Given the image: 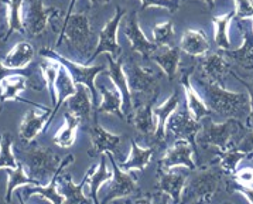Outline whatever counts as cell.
Masks as SVG:
<instances>
[{
    "label": "cell",
    "mask_w": 253,
    "mask_h": 204,
    "mask_svg": "<svg viewBox=\"0 0 253 204\" xmlns=\"http://www.w3.org/2000/svg\"><path fill=\"white\" fill-rule=\"evenodd\" d=\"M203 88V100L212 112L225 119H248L251 113V102L248 92H233L223 85L200 80Z\"/></svg>",
    "instance_id": "cell-1"
},
{
    "label": "cell",
    "mask_w": 253,
    "mask_h": 204,
    "mask_svg": "<svg viewBox=\"0 0 253 204\" xmlns=\"http://www.w3.org/2000/svg\"><path fill=\"white\" fill-rule=\"evenodd\" d=\"M191 172L193 174L187 177L180 204H205L211 202L222 183L223 172L218 164L215 166V162Z\"/></svg>",
    "instance_id": "cell-2"
},
{
    "label": "cell",
    "mask_w": 253,
    "mask_h": 204,
    "mask_svg": "<svg viewBox=\"0 0 253 204\" xmlns=\"http://www.w3.org/2000/svg\"><path fill=\"white\" fill-rule=\"evenodd\" d=\"M23 153L24 170L39 186H47L50 183L62 163V159L58 154L41 146H36Z\"/></svg>",
    "instance_id": "cell-3"
},
{
    "label": "cell",
    "mask_w": 253,
    "mask_h": 204,
    "mask_svg": "<svg viewBox=\"0 0 253 204\" xmlns=\"http://www.w3.org/2000/svg\"><path fill=\"white\" fill-rule=\"evenodd\" d=\"M243 131H246V128H243L242 122L238 119H226L225 122L216 123L210 116H207L201 123V131L197 136V142L205 146H215L219 149V152H225L232 146L233 138Z\"/></svg>",
    "instance_id": "cell-4"
},
{
    "label": "cell",
    "mask_w": 253,
    "mask_h": 204,
    "mask_svg": "<svg viewBox=\"0 0 253 204\" xmlns=\"http://www.w3.org/2000/svg\"><path fill=\"white\" fill-rule=\"evenodd\" d=\"M62 39L74 47L80 54L88 57L86 62L91 58L92 50V30L91 23L86 14L84 13H72L71 17L64 20L62 29L60 31V37L57 40V47L60 46ZM85 62V64H86Z\"/></svg>",
    "instance_id": "cell-5"
},
{
    "label": "cell",
    "mask_w": 253,
    "mask_h": 204,
    "mask_svg": "<svg viewBox=\"0 0 253 204\" xmlns=\"http://www.w3.org/2000/svg\"><path fill=\"white\" fill-rule=\"evenodd\" d=\"M125 72H126L130 92H132L134 109L153 100L154 97H157L159 94V88H157L159 75L157 74H154L152 70L142 67L137 61H130Z\"/></svg>",
    "instance_id": "cell-6"
},
{
    "label": "cell",
    "mask_w": 253,
    "mask_h": 204,
    "mask_svg": "<svg viewBox=\"0 0 253 204\" xmlns=\"http://www.w3.org/2000/svg\"><path fill=\"white\" fill-rule=\"evenodd\" d=\"M40 55L41 57H48V58H54V60L60 61L70 71L72 80H74L75 84H82V85L89 88L93 102H95V100H96V91H98L95 78H96L98 74L105 71V65H86V64L71 61V60L62 57L58 52H55L51 49H41Z\"/></svg>",
    "instance_id": "cell-7"
},
{
    "label": "cell",
    "mask_w": 253,
    "mask_h": 204,
    "mask_svg": "<svg viewBox=\"0 0 253 204\" xmlns=\"http://www.w3.org/2000/svg\"><path fill=\"white\" fill-rule=\"evenodd\" d=\"M60 10L55 7L45 6L42 0H29L26 6H23V23L24 30L31 37L40 36L48 27L52 17L58 16Z\"/></svg>",
    "instance_id": "cell-8"
},
{
    "label": "cell",
    "mask_w": 253,
    "mask_h": 204,
    "mask_svg": "<svg viewBox=\"0 0 253 204\" xmlns=\"http://www.w3.org/2000/svg\"><path fill=\"white\" fill-rule=\"evenodd\" d=\"M125 16H126V10L118 6L116 7V13L113 14V17L105 24V27L99 33L96 50L92 52L91 58H89V61L86 62V65L91 64L98 55H101L103 52H108L112 58H115V60L121 58L122 49L121 46H119V41H118V30H119L122 19Z\"/></svg>",
    "instance_id": "cell-9"
},
{
    "label": "cell",
    "mask_w": 253,
    "mask_h": 204,
    "mask_svg": "<svg viewBox=\"0 0 253 204\" xmlns=\"http://www.w3.org/2000/svg\"><path fill=\"white\" fill-rule=\"evenodd\" d=\"M108 159L112 164V176L111 184L108 186V192L105 193L102 199L101 204H106L109 202H113L116 199H123L127 196H133L139 192V184L136 177L130 172H125L116 163V159L112 153L106 152Z\"/></svg>",
    "instance_id": "cell-10"
},
{
    "label": "cell",
    "mask_w": 253,
    "mask_h": 204,
    "mask_svg": "<svg viewBox=\"0 0 253 204\" xmlns=\"http://www.w3.org/2000/svg\"><path fill=\"white\" fill-rule=\"evenodd\" d=\"M200 131H201V123L194 119L188 112V109H182L172 113L166 126V133L170 132L177 139L190 142L195 152H197V136Z\"/></svg>",
    "instance_id": "cell-11"
},
{
    "label": "cell",
    "mask_w": 253,
    "mask_h": 204,
    "mask_svg": "<svg viewBox=\"0 0 253 204\" xmlns=\"http://www.w3.org/2000/svg\"><path fill=\"white\" fill-rule=\"evenodd\" d=\"M106 60H108V77L109 80L113 82V85L119 90L122 95V112L126 121L132 119L133 112H134V108H133V101H132V92H130V87H129V81H127V77H126V72L123 68V64H122V58L119 60H115L112 58L111 55L108 54L106 55Z\"/></svg>",
    "instance_id": "cell-12"
},
{
    "label": "cell",
    "mask_w": 253,
    "mask_h": 204,
    "mask_svg": "<svg viewBox=\"0 0 253 204\" xmlns=\"http://www.w3.org/2000/svg\"><path fill=\"white\" fill-rule=\"evenodd\" d=\"M88 132L91 136L92 148L89 149L88 154L91 157H95L98 154L102 153L109 152L113 156H121V151H119V146H121V136L119 135H115L111 133L109 131L103 129L99 122H98V118L95 115V119L91 123V126L88 128Z\"/></svg>",
    "instance_id": "cell-13"
},
{
    "label": "cell",
    "mask_w": 253,
    "mask_h": 204,
    "mask_svg": "<svg viewBox=\"0 0 253 204\" xmlns=\"http://www.w3.org/2000/svg\"><path fill=\"white\" fill-rule=\"evenodd\" d=\"M195 152L191 143L182 139H177L171 148H169L159 162L160 170H172L177 166H184L190 170H195L193 153Z\"/></svg>",
    "instance_id": "cell-14"
},
{
    "label": "cell",
    "mask_w": 253,
    "mask_h": 204,
    "mask_svg": "<svg viewBox=\"0 0 253 204\" xmlns=\"http://www.w3.org/2000/svg\"><path fill=\"white\" fill-rule=\"evenodd\" d=\"M54 115H55L54 109L50 108H42L41 111H34V109L27 111L19 128V138L21 142H33L44 131L48 122H51Z\"/></svg>",
    "instance_id": "cell-15"
},
{
    "label": "cell",
    "mask_w": 253,
    "mask_h": 204,
    "mask_svg": "<svg viewBox=\"0 0 253 204\" xmlns=\"http://www.w3.org/2000/svg\"><path fill=\"white\" fill-rule=\"evenodd\" d=\"M123 33L126 36V39L130 41L132 49L137 54H140L144 58H150L154 50L157 49V46L154 44V41L149 40L146 37V34L143 33L142 27L139 26L137 20V11L133 10L129 13V16L126 17L125 26H123Z\"/></svg>",
    "instance_id": "cell-16"
},
{
    "label": "cell",
    "mask_w": 253,
    "mask_h": 204,
    "mask_svg": "<svg viewBox=\"0 0 253 204\" xmlns=\"http://www.w3.org/2000/svg\"><path fill=\"white\" fill-rule=\"evenodd\" d=\"M95 169H96V166L92 164L80 184L74 183L72 176L70 173L61 174L60 179H58V190L65 199L64 204H92L91 200L84 194L82 189L85 187V184L89 183V177L92 176Z\"/></svg>",
    "instance_id": "cell-17"
},
{
    "label": "cell",
    "mask_w": 253,
    "mask_h": 204,
    "mask_svg": "<svg viewBox=\"0 0 253 204\" xmlns=\"http://www.w3.org/2000/svg\"><path fill=\"white\" fill-rule=\"evenodd\" d=\"M74 162V154H68L67 157L62 159V163H61L60 169L57 170V173L54 174V177L51 179V182L47 186H27L26 189V194L24 197L26 199H30L33 196H40L44 197L45 200H48L51 204H64V196L60 193L58 190V179H60L62 170Z\"/></svg>",
    "instance_id": "cell-18"
},
{
    "label": "cell",
    "mask_w": 253,
    "mask_h": 204,
    "mask_svg": "<svg viewBox=\"0 0 253 204\" xmlns=\"http://www.w3.org/2000/svg\"><path fill=\"white\" fill-rule=\"evenodd\" d=\"M229 64L228 60L225 58L222 51L213 52L208 57H204L200 62V72H201V80L212 84H219L223 85V78L225 74L231 70L228 68Z\"/></svg>",
    "instance_id": "cell-19"
},
{
    "label": "cell",
    "mask_w": 253,
    "mask_h": 204,
    "mask_svg": "<svg viewBox=\"0 0 253 204\" xmlns=\"http://www.w3.org/2000/svg\"><path fill=\"white\" fill-rule=\"evenodd\" d=\"M68 111L81 122H89L93 115V98L88 87L77 84V92L67 100Z\"/></svg>",
    "instance_id": "cell-20"
},
{
    "label": "cell",
    "mask_w": 253,
    "mask_h": 204,
    "mask_svg": "<svg viewBox=\"0 0 253 204\" xmlns=\"http://www.w3.org/2000/svg\"><path fill=\"white\" fill-rule=\"evenodd\" d=\"M187 176L172 170H157V190L167 194L174 204L181 203L182 190L185 187Z\"/></svg>",
    "instance_id": "cell-21"
},
{
    "label": "cell",
    "mask_w": 253,
    "mask_h": 204,
    "mask_svg": "<svg viewBox=\"0 0 253 204\" xmlns=\"http://www.w3.org/2000/svg\"><path fill=\"white\" fill-rule=\"evenodd\" d=\"M150 60L156 62L159 65V68L162 70L163 74L169 78L174 80L178 67H180V47H174V46H157V49L154 50Z\"/></svg>",
    "instance_id": "cell-22"
},
{
    "label": "cell",
    "mask_w": 253,
    "mask_h": 204,
    "mask_svg": "<svg viewBox=\"0 0 253 204\" xmlns=\"http://www.w3.org/2000/svg\"><path fill=\"white\" fill-rule=\"evenodd\" d=\"M191 72H193V68H190L182 75L181 84L182 88H184V94H185V100H187V109L194 119L200 122L201 119L210 116V113H212V111L208 108V105L205 103L203 97L195 91V88L193 87V84L190 81Z\"/></svg>",
    "instance_id": "cell-23"
},
{
    "label": "cell",
    "mask_w": 253,
    "mask_h": 204,
    "mask_svg": "<svg viewBox=\"0 0 253 204\" xmlns=\"http://www.w3.org/2000/svg\"><path fill=\"white\" fill-rule=\"evenodd\" d=\"M178 103H180V94L172 92L162 105L153 108V113H154L156 122H157V128H156V133H154V143H160V145L164 143L167 121H169V118L171 116L172 113L177 111Z\"/></svg>",
    "instance_id": "cell-24"
},
{
    "label": "cell",
    "mask_w": 253,
    "mask_h": 204,
    "mask_svg": "<svg viewBox=\"0 0 253 204\" xmlns=\"http://www.w3.org/2000/svg\"><path fill=\"white\" fill-rule=\"evenodd\" d=\"M226 60L238 64L246 71L253 70V34L252 31L243 29V41L239 49L236 50L223 51Z\"/></svg>",
    "instance_id": "cell-25"
},
{
    "label": "cell",
    "mask_w": 253,
    "mask_h": 204,
    "mask_svg": "<svg viewBox=\"0 0 253 204\" xmlns=\"http://www.w3.org/2000/svg\"><path fill=\"white\" fill-rule=\"evenodd\" d=\"M180 50L191 57H205L210 51V41L203 30L188 29L182 34Z\"/></svg>",
    "instance_id": "cell-26"
},
{
    "label": "cell",
    "mask_w": 253,
    "mask_h": 204,
    "mask_svg": "<svg viewBox=\"0 0 253 204\" xmlns=\"http://www.w3.org/2000/svg\"><path fill=\"white\" fill-rule=\"evenodd\" d=\"M96 90L102 94V101L96 108V113H115L125 119L122 112V95L119 90L113 85V82L111 81V85L98 84Z\"/></svg>",
    "instance_id": "cell-27"
},
{
    "label": "cell",
    "mask_w": 253,
    "mask_h": 204,
    "mask_svg": "<svg viewBox=\"0 0 253 204\" xmlns=\"http://www.w3.org/2000/svg\"><path fill=\"white\" fill-rule=\"evenodd\" d=\"M34 58V49L29 41H20L1 60L3 65L11 70H27Z\"/></svg>",
    "instance_id": "cell-28"
},
{
    "label": "cell",
    "mask_w": 253,
    "mask_h": 204,
    "mask_svg": "<svg viewBox=\"0 0 253 204\" xmlns=\"http://www.w3.org/2000/svg\"><path fill=\"white\" fill-rule=\"evenodd\" d=\"M157 100V97H154L153 100L146 102L144 105H140L134 109L132 116V121L134 123V128L139 133H142L144 136H150L156 133L157 122H156V116L153 113L154 108V102Z\"/></svg>",
    "instance_id": "cell-29"
},
{
    "label": "cell",
    "mask_w": 253,
    "mask_h": 204,
    "mask_svg": "<svg viewBox=\"0 0 253 204\" xmlns=\"http://www.w3.org/2000/svg\"><path fill=\"white\" fill-rule=\"evenodd\" d=\"M29 88V80L24 74H13L6 78H3L0 82V101L6 102L16 100L20 102H30L21 100L20 94L24 90Z\"/></svg>",
    "instance_id": "cell-30"
},
{
    "label": "cell",
    "mask_w": 253,
    "mask_h": 204,
    "mask_svg": "<svg viewBox=\"0 0 253 204\" xmlns=\"http://www.w3.org/2000/svg\"><path fill=\"white\" fill-rule=\"evenodd\" d=\"M154 149L153 148H142L134 139H132V151L130 156L127 157V160H119L118 166L125 172H130V170H137L143 172L147 164L150 163L153 157Z\"/></svg>",
    "instance_id": "cell-31"
},
{
    "label": "cell",
    "mask_w": 253,
    "mask_h": 204,
    "mask_svg": "<svg viewBox=\"0 0 253 204\" xmlns=\"http://www.w3.org/2000/svg\"><path fill=\"white\" fill-rule=\"evenodd\" d=\"M3 3L7 7V31L3 41H7L13 33H26L23 23L24 0H3Z\"/></svg>",
    "instance_id": "cell-32"
},
{
    "label": "cell",
    "mask_w": 253,
    "mask_h": 204,
    "mask_svg": "<svg viewBox=\"0 0 253 204\" xmlns=\"http://www.w3.org/2000/svg\"><path fill=\"white\" fill-rule=\"evenodd\" d=\"M60 62V61H58ZM77 92V84L72 80L70 71L61 64L60 72L55 81V94H57V103L54 106V112H58L60 106Z\"/></svg>",
    "instance_id": "cell-33"
},
{
    "label": "cell",
    "mask_w": 253,
    "mask_h": 204,
    "mask_svg": "<svg viewBox=\"0 0 253 204\" xmlns=\"http://www.w3.org/2000/svg\"><path fill=\"white\" fill-rule=\"evenodd\" d=\"M108 154L106 153H102L101 154V162H99V166H96V169L93 170V173L89 177V192H91V197L95 204H101L99 203V199H98V192L101 189L103 184H106L108 182H111L112 170H109L108 167Z\"/></svg>",
    "instance_id": "cell-34"
},
{
    "label": "cell",
    "mask_w": 253,
    "mask_h": 204,
    "mask_svg": "<svg viewBox=\"0 0 253 204\" xmlns=\"http://www.w3.org/2000/svg\"><path fill=\"white\" fill-rule=\"evenodd\" d=\"M64 118H65V123L62 125V128L58 129V132L54 135L52 142L60 148H70V146H72V143L75 142L77 129H78L81 121L70 111L65 112Z\"/></svg>",
    "instance_id": "cell-35"
},
{
    "label": "cell",
    "mask_w": 253,
    "mask_h": 204,
    "mask_svg": "<svg viewBox=\"0 0 253 204\" xmlns=\"http://www.w3.org/2000/svg\"><path fill=\"white\" fill-rule=\"evenodd\" d=\"M246 157H248L246 153L242 152L236 145H232L225 152H219V156L216 157L218 160L215 163H218L219 169L222 170L225 176H233L238 170V164Z\"/></svg>",
    "instance_id": "cell-36"
},
{
    "label": "cell",
    "mask_w": 253,
    "mask_h": 204,
    "mask_svg": "<svg viewBox=\"0 0 253 204\" xmlns=\"http://www.w3.org/2000/svg\"><path fill=\"white\" fill-rule=\"evenodd\" d=\"M4 170H6L7 176H9V179H7V187H6V194H4V202L6 203H10L13 193L19 187H21V186H39L33 179L29 177V174L26 173L24 166H23L21 162L19 164V167H16V169H4Z\"/></svg>",
    "instance_id": "cell-37"
},
{
    "label": "cell",
    "mask_w": 253,
    "mask_h": 204,
    "mask_svg": "<svg viewBox=\"0 0 253 204\" xmlns=\"http://www.w3.org/2000/svg\"><path fill=\"white\" fill-rule=\"evenodd\" d=\"M40 67L41 75L45 81V85L48 88L50 92L51 101L54 103H57V94H55V81H57V77H58V72L61 68V62H58L54 58H48V57H41V61L39 64Z\"/></svg>",
    "instance_id": "cell-38"
},
{
    "label": "cell",
    "mask_w": 253,
    "mask_h": 204,
    "mask_svg": "<svg viewBox=\"0 0 253 204\" xmlns=\"http://www.w3.org/2000/svg\"><path fill=\"white\" fill-rule=\"evenodd\" d=\"M233 16H235V13H225V14L216 16L212 19L213 39H215L216 46L223 51L231 49V40H229L228 31H229V26H231Z\"/></svg>",
    "instance_id": "cell-39"
},
{
    "label": "cell",
    "mask_w": 253,
    "mask_h": 204,
    "mask_svg": "<svg viewBox=\"0 0 253 204\" xmlns=\"http://www.w3.org/2000/svg\"><path fill=\"white\" fill-rule=\"evenodd\" d=\"M20 162L13 153V138L9 132L1 133L0 141V169H16Z\"/></svg>",
    "instance_id": "cell-40"
},
{
    "label": "cell",
    "mask_w": 253,
    "mask_h": 204,
    "mask_svg": "<svg viewBox=\"0 0 253 204\" xmlns=\"http://www.w3.org/2000/svg\"><path fill=\"white\" fill-rule=\"evenodd\" d=\"M174 37L175 33L171 21L159 23L153 27V41L156 46H172Z\"/></svg>",
    "instance_id": "cell-41"
},
{
    "label": "cell",
    "mask_w": 253,
    "mask_h": 204,
    "mask_svg": "<svg viewBox=\"0 0 253 204\" xmlns=\"http://www.w3.org/2000/svg\"><path fill=\"white\" fill-rule=\"evenodd\" d=\"M140 1H142L140 11H144L147 7H160L169 10L170 13H175L181 4V0H140Z\"/></svg>",
    "instance_id": "cell-42"
},
{
    "label": "cell",
    "mask_w": 253,
    "mask_h": 204,
    "mask_svg": "<svg viewBox=\"0 0 253 204\" xmlns=\"http://www.w3.org/2000/svg\"><path fill=\"white\" fill-rule=\"evenodd\" d=\"M225 183V189L228 193H241L242 196L246 197V200L251 204H253V186H245V184L238 183L235 179H232L231 176H228V180L223 182Z\"/></svg>",
    "instance_id": "cell-43"
},
{
    "label": "cell",
    "mask_w": 253,
    "mask_h": 204,
    "mask_svg": "<svg viewBox=\"0 0 253 204\" xmlns=\"http://www.w3.org/2000/svg\"><path fill=\"white\" fill-rule=\"evenodd\" d=\"M235 3V16L239 20L253 19V0H233Z\"/></svg>",
    "instance_id": "cell-44"
},
{
    "label": "cell",
    "mask_w": 253,
    "mask_h": 204,
    "mask_svg": "<svg viewBox=\"0 0 253 204\" xmlns=\"http://www.w3.org/2000/svg\"><path fill=\"white\" fill-rule=\"evenodd\" d=\"M232 74L233 77L238 80V81L242 84L243 87L248 90V95H249V102H251V113H249V116H248V119H246V128L248 129H251L253 131V80L252 82H248L245 81V78H242L241 75H238L235 71H229Z\"/></svg>",
    "instance_id": "cell-45"
},
{
    "label": "cell",
    "mask_w": 253,
    "mask_h": 204,
    "mask_svg": "<svg viewBox=\"0 0 253 204\" xmlns=\"http://www.w3.org/2000/svg\"><path fill=\"white\" fill-rule=\"evenodd\" d=\"M236 146L248 154V160H253V131H246L241 136L239 142L236 143Z\"/></svg>",
    "instance_id": "cell-46"
},
{
    "label": "cell",
    "mask_w": 253,
    "mask_h": 204,
    "mask_svg": "<svg viewBox=\"0 0 253 204\" xmlns=\"http://www.w3.org/2000/svg\"><path fill=\"white\" fill-rule=\"evenodd\" d=\"M238 183L245 184V186H253V169L252 167H243L238 169L236 173L231 176Z\"/></svg>",
    "instance_id": "cell-47"
},
{
    "label": "cell",
    "mask_w": 253,
    "mask_h": 204,
    "mask_svg": "<svg viewBox=\"0 0 253 204\" xmlns=\"http://www.w3.org/2000/svg\"><path fill=\"white\" fill-rule=\"evenodd\" d=\"M24 70H11V68H7V67H4L3 65V62L0 61V82L3 78H6V77H9V75H13V74H23Z\"/></svg>",
    "instance_id": "cell-48"
},
{
    "label": "cell",
    "mask_w": 253,
    "mask_h": 204,
    "mask_svg": "<svg viewBox=\"0 0 253 204\" xmlns=\"http://www.w3.org/2000/svg\"><path fill=\"white\" fill-rule=\"evenodd\" d=\"M170 197L167 194L162 193V192H157V193L153 196V202L154 204H170Z\"/></svg>",
    "instance_id": "cell-49"
},
{
    "label": "cell",
    "mask_w": 253,
    "mask_h": 204,
    "mask_svg": "<svg viewBox=\"0 0 253 204\" xmlns=\"http://www.w3.org/2000/svg\"><path fill=\"white\" fill-rule=\"evenodd\" d=\"M133 204H154V202H153V199L146 196V197H139L137 200H134Z\"/></svg>",
    "instance_id": "cell-50"
},
{
    "label": "cell",
    "mask_w": 253,
    "mask_h": 204,
    "mask_svg": "<svg viewBox=\"0 0 253 204\" xmlns=\"http://www.w3.org/2000/svg\"><path fill=\"white\" fill-rule=\"evenodd\" d=\"M75 4H77V0H70V6H68V10H67V14H65V19H64V20H67V19H70V17H71Z\"/></svg>",
    "instance_id": "cell-51"
},
{
    "label": "cell",
    "mask_w": 253,
    "mask_h": 204,
    "mask_svg": "<svg viewBox=\"0 0 253 204\" xmlns=\"http://www.w3.org/2000/svg\"><path fill=\"white\" fill-rule=\"evenodd\" d=\"M111 0H89L91 6H102V4H106L109 3Z\"/></svg>",
    "instance_id": "cell-52"
},
{
    "label": "cell",
    "mask_w": 253,
    "mask_h": 204,
    "mask_svg": "<svg viewBox=\"0 0 253 204\" xmlns=\"http://www.w3.org/2000/svg\"><path fill=\"white\" fill-rule=\"evenodd\" d=\"M203 1L207 4V6H208V9H211V10H212L213 6H215V0H203Z\"/></svg>",
    "instance_id": "cell-53"
},
{
    "label": "cell",
    "mask_w": 253,
    "mask_h": 204,
    "mask_svg": "<svg viewBox=\"0 0 253 204\" xmlns=\"http://www.w3.org/2000/svg\"><path fill=\"white\" fill-rule=\"evenodd\" d=\"M17 197H19V202H20V204H26V202L23 200V196H21L20 193H17Z\"/></svg>",
    "instance_id": "cell-54"
},
{
    "label": "cell",
    "mask_w": 253,
    "mask_h": 204,
    "mask_svg": "<svg viewBox=\"0 0 253 204\" xmlns=\"http://www.w3.org/2000/svg\"><path fill=\"white\" fill-rule=\"evenodd\" d=\"M252 34H253V19H252Z\"/></svg>",
    "instance_id": "cell-55"
},
{
    "label": "cell",
    "mask_w": 253,
    "mask_h": 204,
    "mask_svg": "<svg viewBox=\"0 0 253 204\" xmlns=\"http://www.w3.org/2000/svg\"><path fill=\"white\" fill-rule=\"evenodd\" d=\"M0 111H1V101H0Z\"/></svg>",
    "instance_id": "cell-56"
},
{
    "label": "cell",
    "mask_w": 253,
    "mask_h": 204,
    "mask_svg": "<svg viewBox=\"0 0 253 204\" xmlns=\"http://www.w3.org/2000/svg\"><path fill=\"white\" fill-rule=\"evenodd\" d=\"M0 141H1V135H0Z\"/></svg>",
    "instance_id": "cell-57"
},
{
    "label": "cell",
    "mask_w": 253,
    "mask_h": 204,
    "mask_svg": "<svg viewBox=\"0 0 253 204\" xmlns=\"http://www.w3.org/2000/svg\"><path fill=\"white\" fill-rule=\"evenodd\" d=\"M223 204H232V203H223Z\"/></svg>",
    "instance_id": "cell-58"
},
{
    "label": "cell",
    "mask_w": 253,
    "mask_h": 204,
    "mask_svg": "<svg viewBox=\"0 0 253 204\" xmlns=\"http://www.w3.org/2000/svg\"><path fill=\"white\" fill-rule=\"evenodd\" d=\"M122 204H125V203H122Z\"/></svg>",
    "instance_id": "cell-59"
}]
</instances>
